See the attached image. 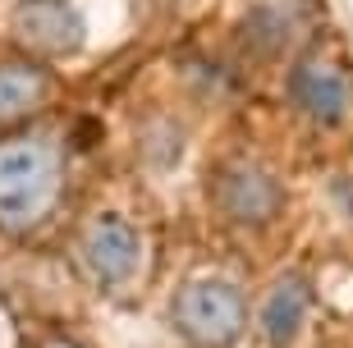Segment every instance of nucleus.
Returning a JSON list of instances; mask_svg holds the SVG:
<instances>
[{"mask_svg":"<svg viewBox=\"0 0 353 348\" xmlns=\"http://www.w3.org/2000/svg\"><path fill=\"white\" fill-rule=\"evenodd\" d=\"M299 311H303V284L299 280L280 284V289H275V298H271V311H266L271 335L275 339H289V330L299 325Z\"/></svg>","mask_w":353,"mask_h":348,"instance_id":"8","label":"nucleus"},{"mask_svg":"<svg viewBox=\"0 0 353 348\" xmlns=\"http://www.w3.org/2000/svg\"><path fill=\"white\" fill-rule=\"evenodd\" d=\"M88 261L105 280H129L138 266V234L119 216H97L88 229Z\"/></svg>","mask_w":353,"mask_h":348,"instance_id":"6","label":"nucleus"},{"mask_svg":"<svg viewBox=\"0 0 353 348\" xmlns=\"http://www.w3.org/2000/svg\"><path fill=\"white\" fill-rule=\"evenodd\" d=\"M174 311H179L183 335L211 348L230 344L239 335V325H243V298L230 284H211V280L188 284L179 294V303H174Z\"/></svg>","mask_w":353,"mask_h":348,"instance_id":"3","label":"nucleus"},{"mask_svg":"<svg viewBox=\"0 0 353 348\" xmlns=\"http://www.w3.org/2000/svg\"><path fill=\"white\" fill-rule=\"evenodd\" d=\"M216 197H221V207L230 211L234 220H248V225H262L266 216L280 211V183L257 165H230L216 183Z\"/></svg>","mask_w":353,"mask_h":348,"instance_id":"4","label":"nucleus"},{"mask_svg":"<svg viewBox=\"0 0 353 348\" xmlns=\"http://www.w3.org/2000/svg\"><path fill=\"white\" fill-rule=\"evenodd\" d=\"M289 92H294V101L307 110L312 119L321 124H335V119L349 110V92H344V78L335 69L316 65V60H303L289 78Z\"/></svg>","mask_w":353,"mask_h":348,"instance_id":"5","label":"nucleus"},{"mask_svg":"<svg viewBox=\"0 0 353 348\" xmlns=\"http://www.w3.org/2000/svg\"><path fill=\"white\" fill-rule=\"evenodd\" d=\"M51 96V78L32 60H5L0 65V124L23 119L28 110H37Z\"/></svg>","mask_w":353,"mask_h":348,"instance_id":"7","label":"nucleus"},{"mask_svg":"<svg viewBox=\"0 0 353 348\" xmlns=\"http://www.w3.org/2000/svg\"><path fill=\"white\" fill-rule=\"evenodd\" d=\"M10 32L14 41L32 55H74L83 46V19L69 0H19V10L10 19Z\"/></svg>","mask_w":353,"mask_h":348,"instance_id":"2","label":"nucleus"},{"mask_svg":"<svg viewBox=\"0 0 353 348\" xmlns=\"http://www.w3.org/2000/svg\"><path fill=\"white\" fill-rule=\"evenodd\" d=\"M65 188V156L41 133L0 138V229L23 234L51 216Z\"/></svg>","mask_w":353,"mask_h":348,"instance_id":"1","label":"nucleus"}]
</instances>
